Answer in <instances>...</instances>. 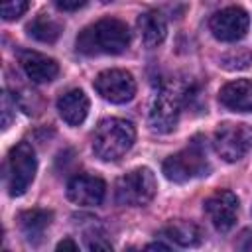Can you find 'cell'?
Instances as JSON below:
<instances>
[{
    "mask_svg": "<svg viewBox=\"0 0 252 252\" xmlns=\"http://www.w3.org/2000/svg\"><path fill=\"white\" fill-rule=\"evenodd\" d=\"M130 43V30L116 18H104L87 26L77 35V51L83 55H118Z\"/></svg>",
    "mask_w": 252,
    "mask_h": 252,
    "instance_id": "obj_1",
    "label": "cell"
},
{
    "mask_svg": "<svg viewBox=\"0 0 252 252\" xmlns=\"http://www.w3.org/2000/svg\"><path fill=\"white\" fill-rule=\"evenodd\" d=\"M136 130L124 118H104L93 134V152L102 161L120 159L134 144Z\"/></svg>",
    "mask_w": 252,
    "mask_h": 252,
    "instance_id": "obj_2",
    "label": "cell"
},
{
    "mask_svg": "<svg viewBox=\"0 0 252 252\" xmlns=\"http://www.w3.org/2000/svg\"><path fill=\"white\" fill-rule=\"evenodd\" d=\"M156 191H158V181L152 169L136 167L116 181L114 197L118 205L144 207L156 197Z\"/></svg>",
    "mask_w": 252,
    "mask_h": 252,
    "instance_id": "obj_3",
    "label": "cell"
},
{
    "mask_svg": "<svg viewBox=\"0 0 252 252\" xmlns=\"http://www.w3.org/2000/svg\"><path fill=\"white\" fill-rule=\"evenodd\" d=\"M161 171L169 181H175V183H185L189 179L207 175L209 171L207 152L199 142H191L181 152L169 156L163 161Z\"/></svg>",
    "mask_w": 252,
    "mask_h": 252,
    "instance_id": "obj_4",
    "label": "cell"
},
{
    "mask_svg": "<svg viewBox=\"0 0 252 252\" xmlns=\"http://www.w3.org/2000/svg\"><path fill=\"white\" fill-rule=\"evenodd\" d=\"M37 161L35 152L28 142L16 144L6 161V181H8V193L12 197H20L26 193V189L32 185L35 177Z\"/></svg>",
    "mask_w": 252,
    "mask_h": 252,
    "instance_id": "obj_5",
    "label": "cell"
},
{
    "mask_svg": "<svg viewBox=\"0 0 252 252\" xmlns=\"http://www.w3.org/2000/svg\"><path fill=\"white\" fill-rule=\"evenodd\" d=\"M213 146L224 161H238L252 150V126L242 122H224L217 128Z\"/></svg>",
    "mask_w": 252,
    "mask_h": 252,
    "instance_id": "obj_6",
    "label": "cell"
},
{
    "mask_svg": "<svg viewBox=\"0 0 252 252\" xmlns=\"http://www.w3.org/2000/svg\"><path fill=\"white\" fill-rule=\"evenodd\" d=\"M183 96V91H177L175 87H161L154 94L148 110V124L154 132L165 134L175 128Z\"/></svg>",
    "mask_w": 252,
    "mask_h": 252,
    "instance_id": "obj_7",
    "label": "cell"
},
{
    "mask_svg": "<svg viewBox=\"0 0 252 252\" xmlns=\"http://www.w3.org/2000/svg\"><path fill=\"white\" fill-rule=\"evenodd\" d=\"M94 91L112 104H124L136 94V81L124 69H106L96 75Z\"/></svg>",
    "mask_w": 252,
    "mask_h": 252,
    "instance_id": "obj_8",
    "label": "cell"
},
{
    "mask_svg": "<svg viewBox=\"0 0 252 252\" xmlns=\"http://www.w3.org/2000/svg\"><path fill=\"white\" fill-rule=\"evenodd\" d=\"M250 18L246 10L238 6H228L215 12L209 20V28L219 41H238L246 35Z\"/></svg>",
    "mask_w": 252,
    "mask_h": 252,
    "instance_id": "obj_9",
    "label": "cell"
},
{
    "mask_svg": "<svg viewBox=\"0 0 252 252\" xmlns=\"http://www.w3.org/2000/svg\"><path fill=\"white\" fill-rule=\"evenodd\" d=\"M205 213L211 224L219 232H226L234 226L238 215V197L228 189H219L205 199Z\"/></svg>",
    "mask_w": 252,
    "mask_h": 252,
    "instance_id": "obj_10",
    "label": "cell"
},
{
    "mask_svg": "<svg viewBox=\"0 0 252 252\" xmlns=\"http://www.w3.org/2000/svg\"><path fill=\"white\" fill-rule=\"evenodd\" d=\"M104 193H106V183L96 175L79 173V175L71 177V181L67 183L69 201H73L75 205H81V207L100 205L104 199Z\"/></svg>",
    "mask_w": 252,
    "mask_h": 252,
    "instance_id": "obj_11",
    "label": "cell"
},
{
    "mask_svg": "<svg viewBox=\"0 0 252 252\" xmlns=\"http://www.w3.org/2000/svg\"><path fill=\"white\" fill-rule=\"evenodd\" d=\"M20 65H22L26 77L33 83H49L59 73L57 61L43 53H37V51H22Z\"/></svg>",
    "mask_w": 252,
    "mask_h": 252,
    "instance_id": "obj_12",
    "label": "cell"
},
{
    "mask_svg": "<svg viewBox=\"0 0 252 252\" xmlns=\"http://www.w3.org/2000/svg\"><path fill=\"white\" fill-rule=\"evenodd\" d=\"M219 100L232 112H252V79H236L219 91Z\"/></svg>",
    "mask_w": 252,
    "mask_h": 252,
    "instance_id": "obj_13",
    "label": "cell"
},
{
    "mask_svg": "<svg viewBox=\"0 0 252 252\" xmlns=\"http://www.w3.org/2000/svg\"><path fill=\"white\" fill-rule=\"evenodd\" d=\"M57 112L69 126H79L89 114V96L81 89H71L57 98Z\"/></svg>",
    "mask_w": 252,
    "mask_h": 252,
    "instance_id": "obj_14",
    "label": "cell"
},
{
    "mask_svg": "<svg viewBox=\"0 0 252 252\" xmlns=\"http://www.w3.org/2000/svg\"><path fill=\"white\" fill-rule=\"evenodd\" d=\"M136 26H138V33H140L142 41L148 47H158L167 35L165 18L156 10H148V12L140 14Z\"/></svg>",
    "mask_w": 252,
    "mask_h": 252,
    "instance_id": "obj_15",
    "label": "cell"
},
{
    "mask_svg": "<svg viewBox=\"0 0 252 252\" xmlns=\"http://www.w3.org/2000/svg\"><path fill=\"white\" fill-rule=\"evenodd\" d=\"M53 215L43 209H30L20 215V228L30 242H39L43 232L49 228Z\"/></svg>",
    "mask_w": 252,
    "mask_h": 252,
    "instance_id": "obj_16",
    "label": "cell"
},
{
    "mask_svg": "<svg viewBox=\"0 0 252 252\" xmlns=\"http://www.w3.org/2000/svg\"><path fill=\"white\" fill-rule=\"evenodd\" d=\"M161 236H165L167 240H171L177 246H197L201 242L199 226L189 220H177V222L167 224L161 230Z\"/></svg>",
    "mask_w": 252,
    "mask_h": 252,
    "instance_id": "obj_17",
    "label": "cell"
},
{
    "mask_svg": "<svg viewBox=\"0 0 252 252\" xmlns=\"http://www.w3.org/2000/svg\"><path fill=\"white\" fill-rule=\"evenodd\" d=\"M28 33L43 43H53L61 35V24L53 20L49 14H37L28 24Z\"/></svg>",
    "mask_w": 252,
    "mask_h": 252,
    "instance_id": "obj_18",
    "label": "cell"
},
{
    "mask_svg": "<svg viewBox=\"0 0 252 252\" xmlns=\"http://www.w3.org/2000/svg\"><path fill=\"white\" fill-rule=\"evenodd\" d=\"M219 61H220L219 65L226 71H242V69L250 67L252 53L248 49H232V51H226L224 55H220Z\"/></svg>",
    "mask_w": 252,
    "mask_h": 252,
    "instance_id": "obj_19",
    "label": "cell"
},
{
    "mask_svg": "<svg viewBox=\"0 0 252 252\" xmlns=\"http://www.w3.org/2000/svg\"><path fill=\"white\" fill-rule=\"evenodd\" d=\"M30 6V0H0V8H2V18L6 22L18 20Z\"/></svg>",
    "mask_w": 252,
    "mask_h": 252,
    "instance_id": "obj_20",
    "label": "cell"
},
{
    "mask_svg": "<svg viewBox=\"0 0 252 252\" xmlns=\"http://www.w3.org/2000/svg\"><path fill=\"white\" fill-rule=\"evenodd\" d=\"M0 108H2V128L6 130L14 116H16V98H12V94L8 91L2 93V98H0Z\"/></svg>",
    "mask_w": 252,
    "mask_h": 252,
    "instance_id": "obj_21",
    "label": "cell"
},
{
    "mask_svg": "<svg viewBox=\"0 0 252 252\" xmlns=\"http://www.w3.org/2000/svg\"><path fill=\"white\" fill-rule=\"evenodd\" d=\"M87 4V0H55V6L63 12H75L79 8H83Z\"/></svg>",
    "mask_w": 252,
    "mask_h": 252,
    "instance_id": "obj_22",
    "label": "cell"
},
{
    "mask_svg": "<svg viewBox=\"0 0 252 252\" xmlns=\"http://www.w3.org/2000/svg\"><path fill=\"white\" fill-rule=\"evenodd\" d=\"M240 250H246V252H252V230H244L240 234V240L236 244Z\"/></svg>",
    "mask_w": 252,
    "mask_h": 252,
    "instance_id": "obj_23",
    "label": "cell"
},
{
    "mask_svg": "<svg viewBox=\"0 0 252 252\" xmlns=\"http://www.w3.org/2000/svg\"><path fill=\"white\" fill-rule=\"evenodd\" d=\"M77 248H79L77 242H73L71 238H65V240H61L57 244V250H77Z\"/></svg>",
    "mask_w": 252,
    "mask_h": 252,
    "instance_id": "obj_24",
    "label": "cell"
},
{
    "mask_svg": "<svg viewBox=\"0 0 252 252\" xmlns=\"http://www.w3.org/2000/svg\"><path fill=\"white\" fill-rule=\"evenodd\" d=\"M146 248H148V250H169V246H167V244H161V242H154V244H148Z\"/></svg>",
    "mask_w": 252,
    "mask_h": 252,
    "instance_id": "obj_25",
    "label": "cell"
},
{
    "mask_svg": "<svg viewBox=\"0 0 252 252\" xmlns=\"http://www.w3.org/2000/svg\"><path fill=\"white\" fill-rule=\"evenodd\" d=\"M98 2H102V4H108V2H114V0H98Z\"/></svg>",
    "mask_w": 252,
    "mask_h": 252,
    "instance_id": "obj_26",
    "label": "cell"
}]
</instances>
